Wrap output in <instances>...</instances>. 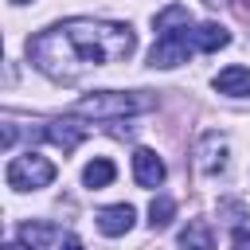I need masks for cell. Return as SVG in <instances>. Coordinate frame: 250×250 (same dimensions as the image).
<instances>
[{
	"label": "cell",
	"mask_w": 250,
	"mask_h": 250,
	"mask_svg": "<svg viewBox=\"0 0 250 250\" xmlns=\"http://www.w3.org/2000/svg\"><path fill=\"white\" fill-rule=\"evenodd\" d=\"M133 47H137V35L129 23L78 16V20H62V23L39 31L27 43V55L43 74L74 82L94 66H109V62L129 59Z\"/></svg>",
	"instance_id": "obj_1"
},
{
	"label": "cell",
	"mask_w": 250,
	"mask_h": 250,
	"mask_svg": "<svg viewBox=\"0 0 250 250\" xmlns=\"http://www.w3.org/2000/svg\"><path fill=\"white\" fill-rule=\"evenodd\" d=\"M156 105V94H145V90H133V94H121V90H98V94H86L74 102V117H94V121H109V117H129V113H145Z\"/></svg>",
	"instance_id": "obj_2"
},
{
	"label": "cell",
	"mask_w": 250,
	"mask_h": 250,
	"mask_svg": "<svg viewBox=\"0 0 250 250\" xmlns=\"http://www.w3.org/2000/svg\"><path fill=\"white\" fill-rule=\"evenodd\" d=\"M4 180H8V188H16V191H35V188H47V184L55 180V164H51L47 156H39V152H23V156H16V160L8 164Z\"/></svg>",
	"instance_id": "obj_3"
},
{
	"label": "cell",
	"mask_w": 250,
	"mask_h": 250,
	"mask_svg": "<svg viewBox=\"0 0 250 250\" xmlns=\"http://www.w3.org/2000/svg\"><path fill=\"white\" fill-rule=\"evenodd\" d=\"M191 47H195L191 31H172V35H160V39H156V47L148 51V62H152V66H180V62H188Z\"/></svg>",
	"instance_id": "obj_4"
},
{
	"label": "cell",
	"mask_w": 250,
	"mask_h": 250,
	"mask_svg": "<svg viewBox=\"0 0 250 250\" xmlns=\"http://www.w3.org/2000/svg\"><path fill=\"white\" fill-rule=\"evenodd\" d=\"M43 137H47L51 145H59L62 152H70V148H78V145L90 137V125H82V121L70 113V117H59V121H51V125L43 129Z\"/></svg>",
	"instance_id": "obj_5"
},
{
	"label": "cell",
	"mask_w": 250,
	"mask_h": 250,
	"mask_svg": "<svg viewBox=\"0 0 250 250\" xmlns=\"http://www.w3.org/2000/svg\"><path fill=\"white\" fill-rule=\"evenodd\" d=\"M133 180L141 188H160L164 184V160L152 148H137L133 152Z\"/></svg>",
	"instance_id": "obj_6"
},
{
	"label": "cell",
	"mask_w": 250,
	"mask_h": 250,
	"mask_svg": "<svg viewBox=\"0 0 250 250\" xmlns=\"http://www.w3.org/2000/svg\"><path fill=\"white\" fill-rule=\"evenodd\" d=\"M133 219H137V211L129 203H113V207H102L98 211V230L109 234V238H117V234H125L133 227Z\"/></svg>",
	"instance_id": "obj_7"
},
{
	"label": "cell",
	"mask_w": 250,
	"mask_h": 250,
	"mask_svg": "<svg viewBox=\"0 0 250 250\" xmlns=\"http://www.w3.org/2000/svg\"><path fill=\"white\" fill-rule=\"evenodd\" d=\"M215 90L219 94H230V98H242L250 94V66H227L215 74Z\"/></svg>",
	"instance_id": "obj_8"
},
{
	"label": "cell",
	"mask_w": 250,
	"mask_h": 250,
	"mask_svg": "<svg viewBox=\"0 0 250 250\" xmlns=\"http://www.w3.org/2000/svg\"><path fill=\"white\" fill-rule=\"evenodd\" d=\"M223 164H227V141L219 133H207L199 141V168L203 172H219Z\"/></svg>",
	"instance_id": "obj_9"
},
{
	"label": "cell",
	"mask_w": 250,
	"mask_h": 250,
	"mask_svg": "<svg viewBox=\"0 0 250 250\" xmlns=\"http://www.w3.org/2000/svg\"><path fill=\"white\" fill-rule=\"evenodd\" d=\"M191 39H195V51H219V47H227L230 43V31L223 27V23H199L195 31H191Z\"/></svg>",
	"instance_id": "obj_10"
},
{
	"label": "cell",
	"mask_w": 250,
	"mask_h": 250,
	"mask_svg": "<svg viewBox=\"0 0 250 250\" xmlns=\"http://www.w3.org/2000/svg\"><path fill=\"white\" fill-rule=\"evenodd\" d=\"M180 250H215V234H211V227H207L203 219L188 223V227L180 230Z\"/></svg>",
	"instance_id": "obj_11"
},
{
	"label": "cell",
	"mask_w": 250,
	"mask_h": 250,
	"mask_svg": "<svg viewBox=\"0 0 250 250\" xmlns=\"http://www.w3.org/2000/svg\"><path fill=\"white\" fill-rule=\"evenodd\" d=\"M113 176H117V168H113V160H105V156H94L86 168H82V184L86 188H109L113 184Z\"/></svg>",
	"instance_id": "obj_12"
},
{
	"label": "cell",
	"mask_w": 250,
	"mask_h": 250,
	"mask_svg": "<svg viewBox=\"0 0 250 250\" xmlns=\"http://www.w3.org/2000/svg\"><path fill=\"white\" fill-rule=\"evenodd\" d=\"M191 27V12L184 4H168L160 16H156V31L160 35H172V31H188Z\"/></svg>",
	"instance_id": "obj_13"
},
{
	"label": "cell",
	"mask_w": 250,
	"mask_h": 250,
	"mask_svg": "<svg viewBox=\"0 0 250 250\" xmlns=\"http://www.w3.org/2000/svg\"><path fill=\"white\" fill-rule=\"evenodd\" d=\"M172 219H176V203H172L168 195H156V199L148 203V223H152V230H164Z\"/></svg>",
	"instance_id": "obj_14"
},
{
	"label": "cell",
	"mask_w": 250,
	"mask_h": 250,
	"mask_svg": "<svg viewBox=\"0 0 250 250\" xmlns=\"http://www.w3.org/2000/svg\"><path fill=\"white\" fill-rule=\"evenodd\" d=\"M20 238H23L27 246H39V242H47V238H55V230H51V227H35V223H27V227L20 230Z\"/></svg>",
	"instance_id": "obj_15"
},
{
	"label": "cell",
	"mask_w": 250,
	"mask_h": 250,
	"mask_svg": "<svg viewBox=\"0 0 250 250\" xmlns=\"http://www.w3.org/2000/svg\"><path fill=\"white\" fill-rule=\"evenodd\" d=\"M230 250H250V230H246V227H234V234H230Z\"/></svg>",
	"instance_id": "obj_16"
},
{
	"label": "cell",
	"mask_w": 250,
	"mask_h": 250,
	"mask_svg": "<svg viewBox=\"0 0 250 250\" xmlns=\"http://www.w3.org/2000/svg\"><path fill=\"white\" fill-rule=\"evenodd\" d=\"M59 250H82V242H78V238H66V242L59 246Z\"/></svg>",
	"instance_id": "obj_17"
},
{
	"label": "cell",
	"mask_w": 250,
	"mask_h": 250,
	"mask_svg": "<svg viewBox=\"0 0 250 250\" xmlns=\"http://www.w3.org/2000/svg\"><path fill=\"white\" fill-rule=\"evenodd\" d=\"M4 250H35V246H27V242H8Z\"/></svg>",
	"instance_id": "obj_18"
},
{
	"label": "cell",
	"mask_w": 250,
	"mask_h": 250,
	"mask_svg": "<svg viewBox=\"0 0 250 250\" xmlns=\"http://www.w3.org/2000/svg\"><path fill=\"white\" fill-rule=\"evenodd\" d=\"M203 4H211V8H219V4H227V0H203Z\"/></svg>",
	"instance_id": "obj_19"
},
{
	"label": "cell",
	"mask_w": 250,
	"mask_h": 250,
	"mask_svg": "<svg viewBox=\"0 0 250 250\" xmlns=\"http://www.w3.org/2000/svg\"><path fill=\"white\" fill-rule=\"evenodd\" d=\"M12 4H27V0H12Z\"/></svg>",
	"instance_id": "obj_20"
}]
</instances>
